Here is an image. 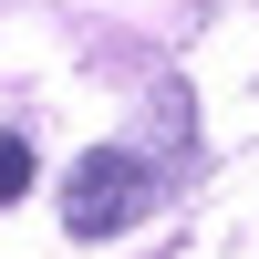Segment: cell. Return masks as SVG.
<instances>
[{
	"mask_svg": "<svg viewBox=\"0 0 259 259\" xmlns=\"http://www.w3.org/2000/svg\"><path fill=\"white\" fill-rule=\"evenodd\" d=\"M145 187H156V177H145L135 156H104V145H94V156L73 166V187H62V228H73V239H104V228H124L145 207Z\"/></svg>",
	"mask_w": 259,
	"mask_h": 259,
	"instance_id": "obj_1",
	"label": "cell"
},
{
	"mask_svg": "<svg viewBox=\"0 0 259 259\" xmlns=\"http://www.w3.org/2000/svg\"><path fill=\"white\" fill-rule=\"evenodd\" d=\"M31 177H41V166H31V145H21V135H0V207H11V197H31Z\"/></svg>",
	"mask_w": 259,
	"mask_h": 259,
	"instance_id": "obj_2",
	"label": "cell"
}]
</instances>
